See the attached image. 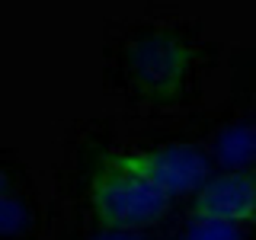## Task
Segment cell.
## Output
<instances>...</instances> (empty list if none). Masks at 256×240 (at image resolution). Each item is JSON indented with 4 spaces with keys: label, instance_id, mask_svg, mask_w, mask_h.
<instances>
[{
    "label": "cell",
    "instance_id": "4",
    "mask_svg": "<svg viewBox=\"0 0 256 240\" xmlns=\"http://www.w3.org/2000/svg\"><path fill=\"white\" fill-rule=\"evenodd\" d=\"M189 70V52L182 42L170 38L166 32L141 38L132 52V74L138 86L150 96H166L173 90H182V80Z\"/></svg>",
    "mask_w": 256,
    "mask_h": 240
},
{
    "label": "cell",
    "instance_id": "1",
    "mask_svg": "<svg viewBox=\"0 0 256 240\" xmlns=\"http://www.w3.org/2000/svg\"><path fill=\"white\" fill-rule=\"evenodd\" d=\"M170 198L134 166L132 154L112 157L93 180V212L109 230H138L160 221Z\"/></svg>",
    "mask_w": 256,
    "mask_h": 240
},
{
    "label": "cell",
    "instance_id": "7",
    "mask_svg": "<svg viewBox=\"0 0 256 240\" xmlns=\"http://www.w3.org/2000/svg\"><path fill=\"white\" fill-rule=\"evenodd\" d=\"M96 240H138V237H132V230H109L106 237H96Z\"/></svg>",
    "mask_w": 256,
    "mask_h": 240
},
{
    "label": "cell",
    "instance_id": "2",
    "mask_svg": "<svg viewBox=\"0 0 256 240\" xmlns=\"http://www.w3.org/2000/svg\"><path fill=\"white\" fill-rule=\"evenodd\" d=\"M134 166L148 176L166 198L176 196H196L205 186V180L214 173V160L205 148L189 141H173L148 150H132Z\"/></svg>",
    "mask_w": 256,
    "mask_h": 240
},
{
    "label": "cell",
    "instance_id": "6",
    "mask_svg": "<svg viewBox=\"0 0 256 240\" xmlns=\"http://www.w3.org/2000/svg\"><path fill=\"white\" fill-rule=\"evenodd\" d=\"M182 240H244V230H240V224L192 218V224L186 228Z\"/></svg>",
    "mask_w": 256,
    "mask_h": 240
},
{
    "label": "cell",
    "instance_id": "3",
    "mask_svg": "<svg viewBox=\"0 0 256 240\" xmlns=\"http://www.w3.org/2000/svg\"><path fill=\"white\" fill-rule=\"evenodd\" d=\"M192 218L244 224L256 218V176L237 170H218L192 196Z\"/></svg>",
    "mask_w": 256,
    "mask_h": 240
},
{
    "label": "cell",
    "instance_id": "5",
    "mask_svg": "<svg viewBox=\"0 0 256 240\" xmlns=\"http://www.w3.org/2000/svg\"><path fill=\"white\" fill-rule=\"evenodd\" d=\"M212 160L221 170L253 173L256 166V122H230L214 132L212 138Z\"/></svg>",
    "mask_w": 256,
    "mask_h": 240
}]
</instances>
